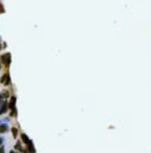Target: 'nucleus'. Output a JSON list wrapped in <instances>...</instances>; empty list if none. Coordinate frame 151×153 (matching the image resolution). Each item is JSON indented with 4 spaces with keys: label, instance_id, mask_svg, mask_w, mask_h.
I'll return each mask as SVG.
<instances>
[{
    "label": "nucleus",
    "instance_id": "12",
    "mask_svg": "<svg viewBox=\"0 0 151 153\" xmlns=\"http://www.w3.org/2000/svg\"><path fill=\"white\" fill-rule=\"evenodd\" d=\"M0 70H1V64H0Z\"/></svg>",
    "mask_w": 151,
    "mask_h": 153
},
{
    "label": "nucleus",
    "instance_id": "5",
    "mask_svg": "<svg viewBox=\"0 0 151 153\" xmlns=\"http://www.w3.org/2000/svg\"><path fill=\"white\" fill-rule=\"evenodd\" d=\"M7 131H8V126L6 125V124L0 125V133H6Z\"/></svg>",
    "mask_w": 151,
    "mask_h": 153
},
{
    "label": "nucleus",
    "instance_id": "9",
    "mask_svg": "<svg viewBox=\"0 0 151 153\" xmlns=\"http://www.w3.org/2000/svg\"><path fill=\"white\" fill-rule=\"evenodd\" d=\"M12 133H13V137H14V138H17V137H18V128L13 127V128H12Z\"/></svg>",
    "mask_w": 151,
    "mask_h": 153
},
{
    "label": "nucleus",
    "instance_id": "13",
    "mask_svg": "<svg viewBox=\"0 0 151 153\" xmlns=\"http://www.w3.org/2000/svg\"><path fill=\"white\" fill-rule=\"evenodd\" d=\"M10 153H14V152H13V151H12V152H10Z\"/></svg>",
    "mask_w": 151,
    "mask_h": 153
},
{
    "label": "nucleus",
    "instance_id": "8",
    "mask_svg": "<svg viewBox=\"0 0 151 153\" xmlns=\"http://www.w3.org/2000/svg\"><path fill=\"white\" fill-rule=\"evenodd\" d=\"M15 115H17V108H15V107H13V108H11V112H10V117L14 118Z\"/></svg>",
    "mask_w": 151,
    "mask_h": 153
},
{
    "label": "nucleus",
    "instance_id": "7",
    "mask_svg": "<svg viewBox=\"0 0 151 153\" xmlns=\"http://www.w3.org/2000/svg\"><path fill=\"white\" fill-rule=\"evenodd\" d=\"M7 108H8V106H7V104H5V105H2V106H1V110H0V115H1V114H4L5 112L7 111Z\"/></svg>",
    "mask_w": 151,
    "mask_h": 153
},
{
    "label": "nucleus",
    "instance_id": "3",
    "mask_svg": "<svg viewBox=\"0 0 151 153\" xmlns=\"http://www.w3.org/2000/svg\"><path fill=\"white\" fill-rule=\"evenodd\" d=\"M0 84L1 85H5V86H8L11 84V79H10V73H5L1 78H0Z\"/></svg>",
    "mask_w": 151,
    "mask_h": 153
},
{
    "label": "nucleus",
    "instance_id": "4",
    "mask_svg": "<svg viewBox=\"0 0 151 153\" xmlns=\"http://www.w3.org/2000/svg\"><path fill=\"white\" fill-rule=\"evenodd\" d=\"M15 102H17V98L14 97H11V99H10V102H8V108L11 110V108H13V107H15Z\"/></svg>",
    "mask_w": 151,
    "mask_h": 153
},
{
    "label": "nucleus",
    "instance_id": "6",
    "mask_svg": "<svg viewBox=\"0 0 151 153\" xmlns=\"http://www.w3.org/2000/svg\"><path fill=\"white\" fill-rule=\"evenodd\" d=\"M20 137H21V140H23V141H24L25 144H27L28 141H30V139H28V137L26 136V134H25V133H21V134H20Z\"/></svg>",
    "mask_w": 151,
    "mask_h": 153
},
{
    "label": "nucleus",
    "instance_id": "2",
    "mask_svg": "<svg viewBox=\"0 0 151 153\" xmlns=\"http://www.w3.org/2000/svg\"><path fill=\"white\" fill-rule=\"evenodd\" d=\"M8 97H10V92H8L7 90H5V91H2V92L0 93V107L6 104V100H7Z\"/></svg>",
    "mask_w": 151,
    "mask_h": 153
},
{
    "label": "nucleus",
    "instance_id": "11",
    "mask_svg": "<svg viewBox=\"0 0 151 153\" xmlns=\"http://www.w3.org/2000/svg\"><path fill=\"white\" fill-rule=\"evenodd\" d=\"M1 142H2V139H1V138H0V145H1Z\"/></svg>",
    "mask_w": 151,
    "mask_h": 153
},
{
    "label": "nucleus",
    "instance_id": "10",
    "mask_svg": "<svg viewBox=\"0 0 151 153\" xmlns=\"http://www.w3.org/2000/svg\"><path fill=\"white\" fill-rule=\"evenodd\" d=\"M4 12V7H2V5H0V13H2Z\"/></svg>",
    "mask_w": 151,
    "mask_h": 153
},
{
    "label": "nucleus",
    "instance_id": "1",
    "mask_svg": "<svg viewBox=\"0 0 151 153\" xmlns=\"http://www.w3.org/2000/svg\"><path fill=\"white\" fill-rule=\"evenodd\" d=\"M0 61L5 65V67H8L11 65V53H4L0 56Z\"/></svg>",
    "mask_w": 151,
    "mask_h": 153
}]
</instances>
